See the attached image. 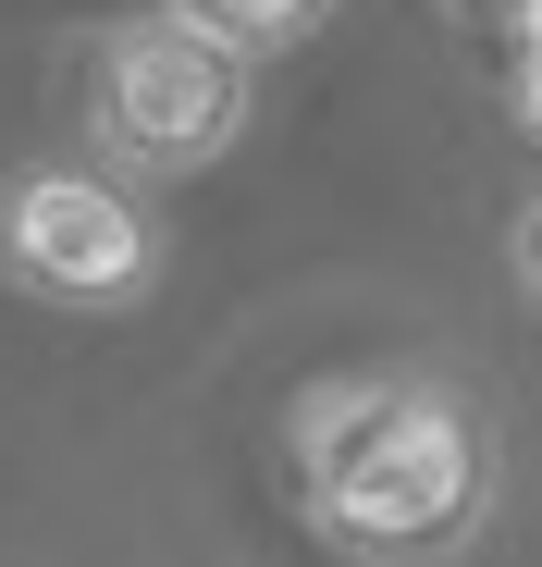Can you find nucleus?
<instances>
[{
    "label": "nucleus",
    "mask_w": 542,
    "mask_h": 567,
    "mask_svg": "<svg viewBox=\"0 0 542 567\" xmlns=\"http://www.w3.org/2000/svg\"><path fill=\"white\" fill-rule=\"evenodd\" d=\"M493 494V456L469 395L419 383V370H345L296 395V506L345 555H444L469 543Z\"/></svg>",
    "instance_id": "1"
},
{
    "label": "nucleus",
    "mask_w": 542,
    "mask_h": 567,
    "mask_svg": "<svg viewBox=\"0 0 542 567\" xmlns=\"http://www.w3.org/2000/svg\"><path fill=\"white\" fill-rule=\"evenodd\" d=\"M247 50L210 38L198 13H148L100 50L86 74V136H100L124 173H198L247 136Z\"/></svg>",
    "instance_id": "2"
},
{
    "label": "nucleus",
    "mask_w": 542,
    "mask_h": 567,
    "mask_svg": "<svg viewBox=\"0 0 542 567\" xmlns=\"http://www.w3.org/2000/svg\"><path fill=\"white\" fill-rule=\"evenodd\" d=\"M148 271H160V235H148V210L112 173L50 161V173L0 185V284L13 297H38V309H124V297H148Z\"/></svg>",
    "instance_id": "3"
},
{
    "label": "nucleus",
    "mask_w": 542,
    "mask_h": 567,
    "mask_svg": "<svg viewBox=\"0 0 542 567\" xmlns=\"http://www.w3.org/2000/svg\"><path fill=\"white\" fill-rule=\"evenodd\" d=\"M173 13H198L210 38H234V50H296L333 0H173Z\"/></svg>",
    "instance_id": "4"
},
{
    "label": "nucleus",
    "mask_w": 542,
    "mask_h": 567,
    "mask_svg": "<svg viewBox=\"0 0 542 567\" xmlns=\"http://www.w3.org/2000/svg\"><path fill=\"white\" fill-rule=\"evenodd\" d=\"M518 124L542 136V50H518Z\"/></svg>",
    "instance_id": "5"
},
{
    "label": "nucleus",
    "mask_w": 542,
    "mask_h": 567,
    "mask_svg": "<svg viewBox=\"0 0 542 567\" xmlns=\"http://www.w3.org/2000/svg\"><path fill=\"white\" fill-rule=\"evenodd\" d=\"M518 271H530V297H542V198L518 210Z\"/></svg>",
    "instance_id": "6"
},
{
    "label": "nucleus",
    "mask_w": 542,
    "mask_h": 567,
    "mask_svg": "<svg viewBox=\"0 0 542 567\" xmlns=\"http://www.w3.org/2000/svg\"><path fill=\"white\" fill-rule=\"evenodd\" d=\"M505 25H518V50H542V0H518V13H505Z\"/></svg>",
    "instance_id": "7"
},
{
    "label": "nucleus",
    "mask_w": 542,
    "mask_h": 567,
    "mask_svg": "<svg viewBox=\"0 0 542 567\" xmlns=\"http://www.w3.org/2000/svg\"><path fill=\"white\" fill-rule=\"evenodd\" d=\"M469 13H518V0H469Z\"/></svg>",
    "instance_id": "8"
}]
</instances>
